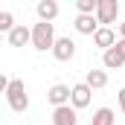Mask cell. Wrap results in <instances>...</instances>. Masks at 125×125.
I'll return each mask as SVG.
<instances>
[{
  "mask_svg": "<svg viewBox=\"0 0 125 125\" xmlns=\"http://www.w3.org/2000/svg\"><path fill=\"white\" fill-rule=\"evenodd\" d=\"M29 44L38 52L52 50V44H55V23H52V21H38V23L32 26V41Z\"/></svg>",
  "mask_w": 125,
  "mask_h": 125,
  "instance_id": "cell-1",
  "label": "cell"
},
{
  "mask_svg": "<svg viewBox=\"0 0 125 125\" xmlns=\"http://www.w3.org/2000/svg\"><path fill=\"white\" fill-rule=\"evenodd\" d=\"M6 99H9V108L15 114H23L29 108V96L23 87V79H9V87H6Z\"/></svg>",
  "mask_w": 125,
  "mask_h": 125,
  "instance_id": "cell-2",
  "label": "cell"
},
{
  "mask_svg": "<svg viewBox=\"0 0 125 125\" xmlns=\"http://www.w3.org/2000/svg\"><path fill=\"white\" fill-rule=\"evenodd\" d=\"M96 21L102 23V26H111L114 21H116V15H119V0H96Z\"/></svg>",
  "mask_w": 125,
  "mask_h": 125,
  "instance_id": "cell-3",
  "label": "cell"
},
{
  "mask_svg": "<svg viewBox=\"0 0 125 125\" xmlns=\"http://www.w3.org/2000/svg\"><path fill=\"white\" fill-rule=\"evenodd\" d=\"M90 93H93V90H90V87H87L84 82H79V84H73V87H70V105H73L76 111H82V108H87V105H90Z\"/></svg>",
  "mask_w": 125,
  "mask_h": 125,
  "instance_id": "cell-4",
  "label": "cell"
},
{
  "mask_svg": "<svg viewBox=\"0 0 125 125\" xmlns=\"http://www.w3.org/2000/svg\"><path fill=\"white\" fill-rule=\"evenodd\" d=\"M52 55H55V61H70V58L76 55V41H73V38H55Z\"/></svg>",
  "mask_w": 125,
  "mask_h": 125,
  "instance_id": "cell-5",
  "label": "cell"
},
{
  "mask_svg": "<svg viewBox=\"0 0 125 125\" xmlns=\"http://www.w3.org/2000/svg\"><path fill=\"white\" fill-rule=\"evenodd\" d=\"M52 125H79V116H76V108L67 102V105H58L52 111Z\"/></svg>",
  "mask_w": 125,
  "mask_h": 125,
  "instance_id": "cell-6",
  "label": "cell"
},
{
  "mask_svg": "<svg viewBox=\"0 0 125 125\" xmlns=\"http://www.w3.org/2000/svg\"><path fill=\"white\" fill-rule=\"evenodd\" d=\"M6 38H9L12 47H26V44L32 41V29H29V26H23V23H15L12 29L6 32Z\"/></svg>",
  "mask_w": 125,
  "mask_h": 125,
  "instance_id": "cell-7",
  "label": "cell"
},
{
  "mask_svg": "<svg viewBox=\"0 0 125 125\" xmlns=\"http://www.w3.org/2000/svg\"><path fill=\"white\" fill-rule=\"evenodd\" d=\"M47 102H50L52 108L67 105V102H70V84H52V87L47 90Z\"/></svg>",
  "mask_w": 125,
  "mask_h": 125,
  "instance_id": "cell-8",
  "label": "cell"
},
{
  "mask_svg": "<svg viewBox=\"0 0 125 125\" xmlns=\"http://www.w3.org/2000/svg\"><path fill=\"white\" fill-rule=\"evenodd\" d=\"M93 44L99 47V50H108V47H114V44H116V32L111 29V26H99V29L93 32Z\"/></svg>",
  "mask_w": 125,
  "mask_h": 125,
  "instance_id": "cell-9",
  "label": "cell"
},
{
  "mask_svg": "<svg viewBox=\"0 0 125 125\" xmlns=\"http://www.w3.org/2000/svg\"><path fill=\"white\" fill-rule=\"evenodd\" d=\"M73 26L79 35H93L99 29V21H96V15H79L76 21H73Z\"/></svg>",
  "mask_w": 125,
  "mask_h": 125,
  "instance_id": "cell-10",
  "label": "cell"
},
{
  "mask_svg": "<svg viewBox=\"0 0 125 125\" xmlns=\"http://www.w3.org/2000/svg\"><path fill=\"white\" fill-rule=\"evenodd\" d=\"M35 12H38L41 21H55V18H58V3H55V0H38Z\"/></svg>",
  "mask_w": 125,
  "mask_h": 125,
  "instance_id": "cell-11",
  "label": "cell"
},
{
  "mask_svg": "<svg viewBox=\"0 0 125 125\" xmlns=\"http://www.w3.org/2000/svg\"><path fill=\"white\" fill-rule=\"evenodd\" d=\"M84 84H87L90 90H102V87L108 84V73H105V70H87Z\"/></svg>",
  "mask_w": 125,
  "mask_h": 125,
  "instance_id": "cell-12",
  "label": "cell"
},
{
  "mask_svg": "<svg viewBox=\"0 0 125 125\" xmlns=\"http://www.w3.org/2000/svg\"><path fill=\"white\" fill-rule=\"evenodd\" d=\"M102 64H105V70H119V67L125 64V58L116 52V47H108L105 55H102Z\"/></svg>",
  "mask_w": 125,
  "mask_h": 125,
  "instance_id": "cell-13",
  "label": "cell"
},
{
  "mask_svg": "<svg viewBox=\"0 0 125 125\" xmlns=\"http://www.w3.org/2000/svg\"><path fill=\"white\" fill-rule=\"evenodd\" d=\"M114 122H116V116H114L111 108H99L93 114V119H90V125H114Z\"/></svg>",
  "mask_w": 125,
  "mask_h": 125,
  "instance_id": "cell-14",
  "label": "cell"
},
{
  "mask_svg": "<svg viewBox=\"0 0 125 125\" xmlns=\"http://www.w3.org/2000/svg\"><path fill=\"white\" fill-rule=\"evenodd\" d=\"M12 26H15V15H12V12H0V32L6 35Z\"/></svg>",
  "mask_w": 125,
  "mask_h": 125,
  "instance_id": "cell-15",
  "label": "cell"
},
{
  "mask_svg": "<svg viewBox=\"0 0 125 125\" xmlns=\"http://www.w3.org/2000/svg\"><path fill=\"white\" fill-rule=\"evenodd\" d=\"M76 9H79V15H93L96 0H76Z\"/></svg>",
  "mask_w": 125,
  "mask_h": 125,
  "instance_id": "cell-16",
  "label": "cell"
},
{
  "mask_svg": "<svg viewBox=\"0 0 125 125\" xmlns=\"http://www.w3.org/2000/svg\"><path fill=\"white\" fill-rule=\"evenodd\" d=\"M114 47H116V52L125 58V38H116V44H114Z\"/></svg>",
  "mask_w": 125,
  "mask_h": 125,
  "instance_id": "cell-17",
  "label": "cell"
},
{
  "mask_svg": "<svg viewBox=\"0 0 125 125\" xmlns=\"http://www.w3.org/2000/svg\"><path fill=\"white\" fill-rule=\"evenodd\" d=\"M6 87H9V76L0 73V93H6Z\"/></svg>",
  "mask_w": 125,
  "mask_h": 125,
  "instance_id": "cell-18",
  "label": "cell"
},
{
  "mask_svg": "<svg viewBox=\"0 0 125 125\" xmlns=\"http://www.w3.org/2000/svg\"><path fill=\"white\" fill-rule=\"evenodd\" d=\"M119 111H122V116H125V87L119 90Z\"/></svg>",
  "mask_w": 125,
  "mask_h": 125,
  "instance_id": "cell-19",
  "label": "cell"
},
{
  "mask_svg": "<svg viewBox=\"0 0 125 125\" xmlns=\"http://www.w3.org/2000/svg\"><path fill=\"white\" fill-rule=\"evenodd\" d=\"M119 38H125V23H119Z\"/></svg>",
  "mask_w": 125,
  "mask_h": 125,
  "instance_id": "cell-20",
  "label": "cell"
},
{
  "mask_svg": "<svg viewBox=\"0 0 125 125\" xmlns=\"http://www.w3.org/2000/svg\"><path fill=\"white\" fill-rule=\"evenodd\" d=\"M0 41H3V32H0Z\"/></svg>",
  "mask_w": 125,
  "mask_h": 125,
  "instance_id": "cell-21",
  "label": "cell"
}]
</instances>
